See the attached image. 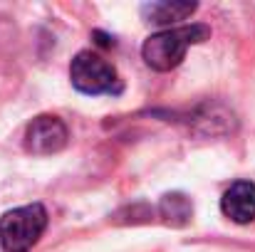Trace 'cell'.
I'll use <instances>...</instances> for the list:
<instances>
[{"instance_id":"obj_1","label":"cell","mask_w":255,"mask_h":252,"mask_svg":"<svg viewBox=\"0 0 255 252\" xmlns=\"http://www.w3.org/2000/svg\"><path fill=\"white\" fill-rule=\"evenodd\" d=\"M211 30L206 25H181V27H169L161 30L151 37H146L141 47L144 62L156 70V72H171L181 65L191 45L206 42Z\"/></svg>"},{"instance_id":"obj_2","label":"cell","mask_w":255,"mask_h":252,"mask_svg":"<svg viewBox=\"0 0 255 252\" xmlns=\"http://www.w3.org/2000/svg\"><path fill=\"white\" fill-rule=\"evenodd\" d=\"M47 228V210L40 203L12 208L0 218V245L5 252H27Z\"/></svg>"},{"instance_id":"obj_3","label":"cell","mask_w":255,"mask_h":252,"mask_svg":"<svg viewBox=\"0 0 255 252\" xmlns=\"http://www.w3.org/2000/svg\"><path fill=\"white\" fill-rule=\"evenodd\" d=\"M70 80L72 86L82 94H117L122 89L119 77H117V70L99 55L94 52H80L72 65H70Z\"/></svg>"},{"instance_id":"obj_4","label":"cell","mask_w":255,"mask_h":252,"mask_svg":"<svg viewBox=\"0 0 255 252\" xmlns=\"http://www.w3.org/2000/svg\"><path fill=\"white\" fill-rule=\"evenodd\" d=\"M67 139H70V131L65 121L60 116L42 114L32 119L25 129V151L35 156H50V154L62 151L67 146Z\"/></svg>"},{"instance_id":"obj_5","label":"cell","mask_w":255,"mask_h":252,"mask_svg":"<svg viewBox=\"0 0 255 252\" xmlns=\"http://www.w3.org/2000/svg\"><path fill=\"white\" fill-rule=\"evenodd\" d=\"M221 210L228 220L246 225L255 220V183L236 180L221 198Z\"/></svg>"},{"instance_id":"obj_6","label":"cell","mask_w":255,"mask_h":252,"mask_svg":"<svg viewBox=\"0 0 255 252\" xmlns=\"http://www.w3.org/2000/svg\"><path fill=\"white\" fill-rule=\"evenodd\" d=\"M196 2H146L141 7V17L149 25H159L169 30L173 22H181L196 12Z\"/></svg>"},{"instance_id":"obj_7","label":"cell","mask_w":255,"mask_h":252,"mask_svg":"<svg viewBox=\"0 0 255 252\" xmlns=\"http://www.w3.org/2000/svg\"><path fill=\"white\" fill-rule=\"evenodd\" d=\"M159 215L169 223V225H186L193 215V205L188 200V195L183 193H166L161 200H159Z\"/></svg>"}]
</instances>
